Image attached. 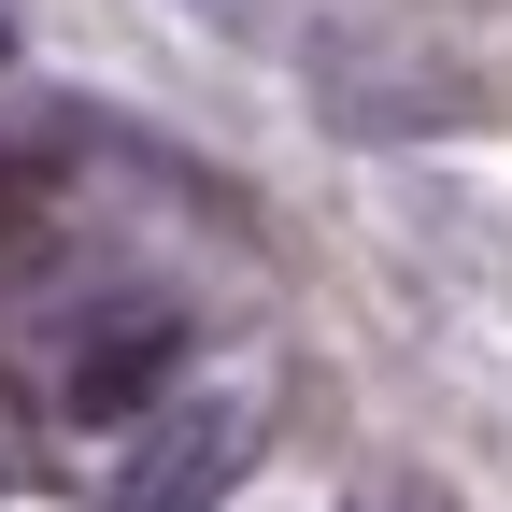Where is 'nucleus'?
<instances>
[{
	"label": "nucleus",
	"instance_id": "obj_1",
	"mask_svg": "<svg viewBox=\"0 0 512 512\" xmlns=\"http://www.w3.org/2000/svg\"><path fill=\"white\" fill-rule=\"evenodd\" d=\"M171 370H185V313L171 299H86L72 328H57V413L72 427H128V413H157L171 399Z\"/></svg>",
	"mask_w": 512,
	"mask_h": 512
},
{
	"label": "nucleus",
	"instance_id": "obj_2",
	"mask_svg": "<svg viewBox=\"0 0 512 512\" xmlns=\"http://www.w3.org/2000/svg\"><path fill=\"white\" fill-rule=\"evenodd\" d=\"M228 456H242V413H185V427H157L143 470H128V512H200V498L228 484Z\"/></svg>",
	"mask_w": 512,
	"mask_h": 512
}]
</instances>
